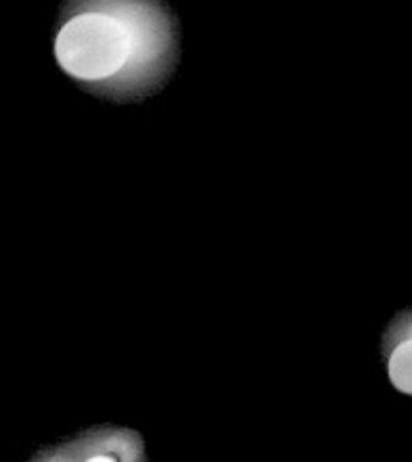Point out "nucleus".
I'll return each instance as SVG.
<instances>
[{"instance_id":"f257e3e1","label":"nucleus","mask_w":412,"mask_h":462,"mask_svg":"<svg viewBox=\"0 0 412 462\" xmlns=\"http://www.w3.org/2000/svg\"><path fill=\"white\" fill-rule=\"evenodd\" d=\"M178 57L181 30L164 0H65L55 59L92 95L143 101L164 88Z\"/></svg>"},{"instance_id":"7ed1b4c3","label":"nucleus","mask_w":412,"mask_h":462,"mask_svg":"<svg viewBox=\"0 0 412 462\" xmlns=\"http://www.w3.org/2000/svg\"><path fill=\"white\" fill-rule=\"evenodd\" d=\"M383 360L391 385L412 395V310L398 314L385 331Z\"/></svg>"},{"instance_id":"f03ea898","label":"nucleus","mask_w":412,"mask_h":462,"mask_svg":"<svg viewBox=\"0 0 412 462\" xmlns=\"http://www.w3.org/2000/svg\"><path fill=\"white\" fill-rule=\"evenodd\" d=\"M34 460L51 462H97V460H145L141 435L122 427H95L59 446H51L36 454Z\"/></svg>"}]
</instances>
